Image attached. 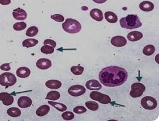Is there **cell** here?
Listing matches in <instances>:
<instances>
[{"label": "cell", "instance_id": "cell-26", "mask_svg": "<svg viewBox=\"0 0 159 121\" xmlns=\"http://www.w3.org/2000/svg\"><path fill=\"white\" fill-rule=\"evenodd\" d=\"M155 47L153 45H148L143 50V53L146 56H151L155 52Z\"/></svg>", "mask_w": 159, "mask_h": 121}, {"label": "cell", "instance_id": "cell-4", "mask_svg": "<svg viewBox=\"0 0 159 121\" xmlns=\"http://www.w3.org/2000/svg\"><path fill=\"white\" fill-rule=\"evenodd\" d=\"M16 82L17 78L13 73L5 72L0 75V85L6 88L14 86Z\"/></svg>", "mask_w": 159, "mask_h": 121}, {"label": "cell", "instance_id": "cell-5", "mask_svg": "<svg viewBox=\"0 0 159 121\" xmlns=\"http://www.w3.org/2000/svg\"><path fill=\"white\" fill-rule=\"evenodd\" d=\"M146 90L145 86L140 83H135L131 86L130 95L133 98L141 97Z\"/></svg>", "mask_w": 159, "mask_h": 121}, {"label": "cell", "instance_id": "cell-23", "mask_svg": "<svg viewBox=\"0 0 159 121\" xmlns=\"http://www.w3.org/2000/svg\"><path fill=\"white\" fill-rule=\"evenodd\" d=\"M48 103L60 111L64 112L67 110V106L63 103H58V102H52V101H48Z\"/></svg>", "mask_w": 159, "mask_h": 121}, {"label": "cell", "instance_id": "cell-6", "mask_svg": "<svg viewBox=\"0 0 159 121\" xmlns=\"http://www.w3.org/2000/svg\"><path fill=\"white\" fill-rule=\"evenodd\" d=\"M141 105L144 109L152 110L157 108V102L154 98L151 96H146L141 100Z\"/></svg>", "mask_w": 159, "mask_h": 121}, {"label": "cell", "instance_id": "cell-13", "mask_svg": "<svg viewBox=\"0 0 159 121\" xmlns=\"http://www.w3.org/2000/svg\"><path fill=\"white\" fill-rule=\"evenodd\" d=\"M36 66L40 69L45 70L52 66V62L49 59L41 58L37 61Z\"/></svg>", "mask_w": 159, "mask_h": 121}, {"label": "cell", "instance_id": "cell-37", "mask_svg": "<svg viewBox=\"0 0 159 121\" xmlns=\"http://www.w3.org/2000/svg\"><path fill=\"white\" fill-rule=\"evenodd\" d=\"M10 0H0V4L2 5H8L10 3Z\"/></svg>", "mask_w": 159, "mask_h": 121}, {"label": "cell", "instance_id": "cell-29", "mask_svg": "<svg viewBox=\"0 0 159 121\" xmlns=\"http://www.w3.org/2000/svg\"><path fill=\"white\" fill-rule=\"evenodd\" d=\"M86 106L91 111H96L98 108V105L97 103L93 101H88L85 103Z\"/></svg>", "mask_w": 159, "mask_h": 121}, {"label": "cell", "instance_id": "cell-30", "mask_svg": "<svg viewBox=\"0 0 159 121\" xmlns=\"http://www.w3.org/2000/svg\"><path fill=\"white\" fill-rule=\"evenodd\" d=\"M39 30L36 27H30L26 32V34L28 37H34L37 34Z\"/></svg>", "mask_w": 159, "mask_h": 121}, {"label": "cell", "instance_id": "cell-18", "mask_svg": "<svg viewBox=\"0 0 159 121\" xmlns=\"http://www.w3.org/2000/svg\"><path fill=\"white\" fill-rule=\"evenodd\" d=\"M90 15L92 19L95 20L96 21L100 22L103 20V13L101 10L98 9H93L90 12Z\"/></svg>", "mask_w": 159, "mask_h": 121}, {"label": "cell", "instance_id": "cell-10", "mask_svg": "<svg viewBox=\"0 0 159 121\" xmlns=\"http://www.w3.org/2000/svg\"><path fill=\"white\" fill-rule=\"evenodd\" d=\"M12 15L14 18L17 20H24L27 17V14L26 11L20 7L13 10Z\"/></svg>", "mask_w": 159, "mask_h": 121}, {"label": "cell", "instance_id": "cell-19", "mask_svg": "<svg viewBox=\"0 0 159 121\" xmlns=\"http://www.w3.org/2000/svg\"><path fill=\"white\" fill-rule=\"evenodd\" d=\"M45 86L52 90H57L61 87L62 83L60 81L56 80H48L45 83Z\"/></svg>", "mask_w": 159, "mask_h": 121}, {"label": "cell", "instance_id": "cell-31", "mask_svg": "<svg viewBox=\"0 0 159 121\" xmlns=\"http://www.w3.org/2000/svg\"><path fill=\"white\" fill-rule=\"evenodd\" d=\"M27 28V24L23 22H17L13 25V28L15 31H22Z\"/></svg>", "mask_w": 159, "mask_h": 121}, {"label": "cell", "instance_id": "cell-25", "mask_svg": "<svg viewBox=\"0 0 159 121\" xmlns=\"http://www.w3.org/2000/svg\"><path fill=\"white\" fill-rule=\"evenodd\" d=\"M60 97V94L58 91H52L49 92L47 94L45 99L55 101L59 99Z\"/></svg>", "mask_w": 159, "mask_h": 121}, {"label": "cell", "instance_id": "cell-14", "mask_svg": "<svg viewBox=\"0 0 159 121\" xmlns=\"http://www.w3.org/2000/svg\"><path fill=\"white\" fill-rule=\"evenodd\" d=\"M86 87L89 90H100L102 88V85L96 80H91L86 82Z\"/></svg>", "mask_w": 159, "mask_h": 121}, {"label": "cell", "instance_id": "cell-11", "mask_svg": "<svg viewBox=\"0 0 159 121\" xmlns=\"http://www.w3.org/2000/svg\"><path fill=\"white\" fill-rule=\"evenodd\" d=\"M14 100V97L7 92L0 93V101H2L3 104L6 106L10 105L13 103Z\"/></svg>", "mask_w": 159, "mask_h": 121}, {"label": "cell", "instance_id": "cell-7", "mask_svg": "<svg viewBox=\"0 0 159 121\" xmlns=\"http://www.w3.org/2000/svg\"><path fill=\"white\" fill-rule=\"evenodd\" d=\"M90 96L93 100L98 101L102 104H108L111 103V98L108 95L102 94L98 91H93L91 92Z\"/></svg>", "mask_w": 159, "mask_h": 121}, {"label": "cell", "instance_id": "cell-15", "mask_svg": "<svg viewBox=\"0 0 159 121\" xmlns=\"http://www.w3.org/2000/svg\"><path fill=\"white\" fill-rule=\"evenodd\" d=\"M17 75L21 78H25L28 77L31 74L30 69L26 67H21L17 70Z\"/></svg>", "mask_w": 159, "mask_h": 121}, {"label": "cell", "instance_id": "cell-32", "mask_svg": "<svg viewBox=\"0 0 159 121\" xmlns=\"http://www.w3.org/2000/svg\"><path fill=\"white\" fill-rule=\"evenodd\" d=\"M62 118L65 121H70L74 118V115L71 111H66L62 114Z\"/></svg>", "mask_w": 159, "mask_h": 121}, {"label": "cell", "instance_id": "cell-20", "mask_svg": "<svg viewBox=\"0 0 159 121\" xmlns=\"http://www.w3.org/2000/svg\"><path fill=\"white\" fill-rule=\"evenodd\" d=\"M50 111V107L47 105H44L38 108L36 111L37 116L39 117H42L47 115Z\"/></svg>", "mask_w": 159, "mask_h": 121}, {"label": "cell", "instance_id": "cell-24", "mask_svg": "<svg viewBox=\"0 0 159 121\" xmlns=\"http://www.w3.org/2000/svg\"><path fill=\"white\" fill-rule=\"evenodd\" d=\"M38 40L34 39H25L22 45L23 47H27V48H30V47H33L36 46L38 44Z\"/></svg>", "mask_w": 159, "mask_h": 121}, {"label": "cell", "instance_id": "cell-35", "mask_svg": "<svg viewBox=\"0 0 159 121\" xmlns=\"http://www.w3.org/2000/svg\"><path fill=\"white\" fill-rule=\"evenodd\" d=\"M44 45H50L52 47H53L54 48L56 47V43L55 41L51 40V39H46L45 40H44Z\"/></svg>", "mask_w": 159, "mask_h": 121}, {"label": "cell", "instance_id": "cell-36", "mask_svg": "<svg viewBox=\"0 0 159 121\" xmlns=\"http://www.w3.org/2000/svg\"><path fill=\"white\" fill-rule=\"evenodd\" d=\"M0 69L4 71H9L10 70V64L9 63H6V64H3L2 65H1L0 66Z\"/></svg>", "mask_w": 159, "mask_h": 121}, {"label": "cell", "instance_id": "cell-34", "mask_svg": "<svg viewBox=\"0 0 159 121\" xmlns=\"http://www.w3.org/2000/svg\"><path fill=\"white\" fill-rule=\"evenodd\" d=\"M51 19L54 20L56 22H63L64 20V17L62 15L60 14H55L51 15Z\"/></svg>", "mask_w": 159, "mask_h": 121}, {"label": "cell", "instance_id": "cell-12", "mask_svg": "<svg viewBox=\"0 0 159 121\" xmlns=\"http://www.w3.org/2000/svg\"><path fill=\"white\" fill-rule=\"evenodd\" d=\"M18 105L20 108H26L30 107L32 105V100L27 96H22L18 100Z\"/></svg>", "mask_w": 159, "mask_h": 121}, {"label": "cell", "instance_id": "cell-22", "mask_svg": "<svg viewBox=\"0 0 159 121\" xmlns=\"http://www.w3.org/2000/svg\"><path fill=\"white\" fill-rule=\"evenodd\" d=\"M7 115L13 118H17L21 115V111L19 108L15 107H12L7 110Z\"/></svg>", "mask_w": 159, "mask_h": 121}, {"label": "cell", "instance_id": "cell-21", "mask_svg": "<svg viewBox=\"0 0 159 121\" xmlns=\"http://www.w3.org/2000/svg\"><path fill=\"white\" fill-rule=\"evenodd\" d=\"M105 18L107 21L110 23H115L118 21V16L111 11H108L105 13Z\"/></svg>", "mask_w": 159, "mask_h": 121}, {"label": "cell", "instance_id": "cell-3", "mask_svg": "<svg viewBox=\"0 0 159 121\" xmlns=\"http://www.w3.org/2000/svg\"><path fill=\"white\" fill-rule=\"evenodd\" d=\"M64 30L70 34H76L82 30L80 23L76 20L67 19L62 24Z\"/></svg>", "mask_w": 159, "mask_h": 121}, {"label": "cell", "instance_id": "cell-1", "mask_svg": "<svg viewBox=\"0 0 159 121\" xmlns=\"http://www.w3.org/2000/svg\"><path fill=\"white\" fill-rule=\"evenodd\" d=\"M99 80L107 87H116L124 84L128 78L126 70L118 66H108L103 68L99 73Z\"/></svg>", "mask_w": 159, "mask_h": 121}, {"label": "cell", "instance_id": "cell-17", "mask_svg": "<svg viewBox=\"0 0 159 121\" xmlns=\"http://www.w3.org/2000/svg\"><path fill=\"white\" fill-rule=\"evenodd\" d=\"M140 8L143 11L150 12L154 9V5L151 1H143L140 4Z\"/></svg>", "mask_w": 159, "mask_h": 121}, {"label": "cell", "instance_id": "cell-28", "mask_svg": "<svg viewBox=\"0 0 159 121\" xmlns=\"http://www.w3.org/2000/svg\"><path fill=\"white\" fill-rule=\"evenodd\" d=\"M54 48L50 45H44L43 47H41L40 51L42 53L48 55V54H52L54 52Z\"/></svg>", "mask_w": 159, "mask_h": 121}, {"label": "cell", "instance_id": "cell-27", "mask_svg": "<svg viewBox=\"0 0 159 121\" xmlns=\"http://www.w3.org/2000/svg\"><path fill=\"white\" fill-rule=\"evenodd\" d=\"M70 71L75 75H80L83 73L84 71V68L80 65L77 66H72L70 69Z\"/></svg>", "mask_w": 159, "mask_h": 121}, {"label": "cell", "instance_id": "cell-33", "mask_svg": "<svg viewBox=\"0 0 159 121\" xmlns=\"http://www.w3.org/2000/svg\"><path fill=\"white\" fill-rule=\"evenodd\" d=\"M86 109L83 106H77L73 108V112L77 114H82L86 112Z\"/></svg>", "mask_w": 159, "mask_h": 121}, {"label": "cell", "instance_id": "cell-38", "mask_svg": "<svg viewBox=\"0 0 159 121\" xmlns=\"http://www.w3.org/2000/svg\"><path fill=\"white\" fill-rule=\"evenodd\" d=\"M93 1L98 4H102V3L105 2L107 0H93Z\"/></svg>", "mask_w": 159, "mask_h": 121}, {"label": "cell", "instance_id": "cell-9", "mask_svg": "<svg viewBox=\"0 0 159 121\" xmlns=\"http://www.w3.org/2000/svg\"><path fill=\"white\" fill-rule=\"evenodd\" d=\"M111 44L117 47H122L127 44V40L124 37L118 35L115 36L111 39Z\"/></svg>", "mask_w": 159, "mask_h": 121}, {"label": "cell", "instance_id": "cell-8", "mask_svg": "<svg viewBox=\"0 0 159 121\" xmlns=\"http://www.w3.org/2000/svg\"><path fill=\"white\" fill-rule=\"evenodd\" d=\"M86 92V89L82 85H73L70 86L68 90V93L73 97H78L83 95Z\"/></svg>", "mask_w": 159, "mask_h": 121}, {"label": "cell", "instance_id": "cell-2", "mask_svg": "<svg viewBox=\"0 0 159 121\" xmlns=\"http://www.w3.org/2000/svg\"><path fill=\"white\" fill-rule=\"evenodd\" d=\"M121 27L126 30L136 29L142 26L137 15H128L126 17H123L119 21Z\"/></svg>", "mask_w": 159, "mask_h": 121}, {"label": "cell", "instance_id": "cell-16", "mask_svg": "<svg viewBox=\"0 0 159 121\" xmlns=\"http://www.w3.org/2000/svg\"><path fill=\"white\" fill-rule=\"evenodd\" d=\"M143 34L140 31H132L127 34V39L131 42H136L142 39Z\"/></svg>", "mask_w": 159, "mask_h": 121}]
</instances>
